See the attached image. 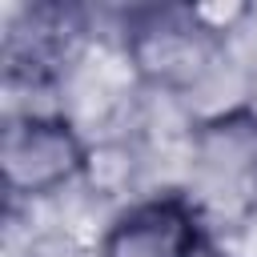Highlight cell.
<instances>
[{"label": "cell", "instance_id": "6da1fadb", "mask_svg": "<svg viewBox=\"0 0 257 257\" xmlns=\"http://www.w3.org/2000/svg\"><path fill=\"white\" fill-rule=\"evenodd\" d=\"M221 48L225 40L209 36L193 20L189 4L137 12L124 32V52L133 72L149 88H161L169 96H189L205 80H213V72L221 68Z\"/></svg>", "mask_w": 257, "mask_h": 257}, {"label": "cell", "instance_id": "7a4b0ae2", "mask_svg": "<svg viewBox=\"0 0 257 257\" xmlns=\"http://www.w3.org/2000/svg\"><path fill=\"white\" fill-rule=\"evenodd\" d=\"M88 145L76 124L60 112H20L8 116L0 133V177L12 197L36 201L52 197L88 169Z\"/></svg>", "mask_w": 257, "mask_h": 257}, {"label": "cell", "instance_id": "3957f363", "mask_svg": "<svg viewBox=\"0 0 257 257\" xmlns=\"http://www.w3.org/2000/svg\"><path fill=\"white\" fill-rule=\"evenodd\" d=\"M193 181V201L201 213L229 205V213L241 217L257 205V112L225 108L197 124Z\"/></svg>", "mask_w": 257, "mask_h": 257}, {"label": "cell", "instance_id": "277c9868", "mask_svg": "<svg viewBox=\"0 0 257 257\" xmlns=\"http://www.w3.org/2000/svg\"><path fill=\"white\" fill-rule=\"evenodd\" d=\"M205 213L185 193H153L124 205L104 237L100 257H205Z\"/></svg>", "mask_w": 257, "mask_h": 257}, {"label": "cell", "instance_id": "5b68a950", "mask_svg": "<svg viewBox=\"0 0 257 257\" xmlns=\"http://www.w3.org/2000/svg\"><path fill=\"white\" fill-rule=\"evenodd\" d=\"M189 12H193V20H197L209 36H217V40H225L241 20H249V4H189Z\"/></svg>", "mask_w": 257, "mask_h": 257}]
</instances>
